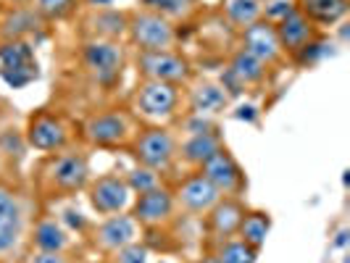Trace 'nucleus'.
<instances>
[{
	"label": "nucleus",
	"mask_w": 350,
	"mask_h": 263,
	"mask_svg": "<svg viewBox=\"0 0 350 263\" xmlns=\"http://www.w3.org/2000/svg\"><path fill=\"white\" fill-rule=\"evenodd\" d=\"M90 179H92L90 150L82 142H74L69 148L48 153L37 161L32 171V190L40 203H53L85 193Z\"/></svg>",
	"instance_id": "nucleus-1"
},
{
	"label": "nucleus",
	"mask_w": 350,
	"mask_h": 263,
	"mask_svg": "<svg viewBox=\"0 0 350 263\" xmlns=\"http://www.w3.org/2000/svg\"><path fill=\"white\" fill-rule=\"evenodd\" d=\"M37 200L18 182L0 179V263H21L29 253Z\"/></svg>",
	"instance_id": "nucleus-2"
},
{
	"label": "nucleus",
	"mask_w": 350,
	"mask_h": 263,
	"mask_svg": "<svg viewBox=\"0 0 350 263\" xmlns=\"http://www.w3.org/2000/svg\"><path fill=\"white\" fill-rule=\"evenodd\" d=\"M140 126L126 105H105L90 111L77 124V140L88 150H126Z\"/></svg>",
	"instance_id": "nucleus-3"
},
{
	"label": "nucleus",
	"mask_w": 350,
	"mask_h": 263,
	"mask_svg": "<svg viewBox=\"0 0 350 263\" xmlns=\"http://www.w3.org/2000/svg\"><path fill=\"white\" fill-rule=\"evenodd\" d=\"M126 108L140 124L174 126L185 113V87L156 79H137Z\"/></svg>",
	"instance_id": "nucleus-4"
},
{
	"label": "nucleus",
	"mask_w": 350,
	"mask_h": 263,
	"mask_svg": "<svg viewBox=\"0 0 350 263\" xmlns=\"http://www.w3.org/2000/svg\"><path fill=\"white\" fill-rule=\"evenodd\" d=\"M79 69L98 89H116L124 79V69L129 64V53L124 42L113 40H82L77 51Z\"/></svg>",
	"instance_id": "nucleus-5"
},
{
	"label": "nucleus",
	"mask_w": 350,
	"mask_h": 263,
	"mask_svg": "<svg viewBox=\"0 0 350 263\" xmlns=\"http://www.w3.org/2000/svg\"><path fill=\"white\" fill-rule=\"evenodd\" d=\"M176 129L174 126H153L142 124L135 132L132 142L126 145V153L137 166L153 169L158 174H172L176 169Z\"/></svg>",
	"instance_id": "nucleus-6"
},
{
	"label": "nucleus",
	"mask_w": 350,
	"mask_h": 263,
	"mask_svg": "<svg viewBox=\"0 0 350 263\" xmlns=\"http://www.w3.org/2000/svg\"><path fill=\"white\" fill-rule=\"evenodd\" d=\"M135 53H158V51H179V27L169 18L158 16L148 8L126 11V37Z\"/></svg>",
	"instance_id": "nucleus-7"
},
{
	"label": "nucleus",
	"mask_w": 350,
	"mask_h": 263,
	"mask_svg": "<svg viewBox=\"0 0 350 263\" xmlns=\"http://www.w3.org/2000/svg\"><path fill=\"white\" fill-rule=\"evenodd\" d=\"M21 135H24L27 148L42 153V156L58 153L74 142H79L77 140V124L71 122L69 116L51 111V108H40L35 113H29Z\"/></svg>",
	"instance_id": "nucleus-8"
},
{
	"label": "nucleus",
	"mask_w": 350,
	"mask_h": 263,
	"mask_svg": "<svg viewBox=\"0 0 350 263\" xmlns=\"http://www.w3.org/2000/svg\"><path fill=\"white\" fill-rule=\"evenodd\" d=\"M82 237L98 255L105 258V255L116 253L119 247H126L142 240V229L132 219V213L126 210V213H116V216H103L100 221H90L88 232Z\"/></svg>",
	"instance_id": "nucleus-9"
},
{
	"label": "nucleus",
	"mask_w": 350,
	"mask_h": 263,
	"mask_svg": "<svg viewBox=\"0 0 350 263\" xmlns=\"http://www.w3.org/2000/svg\"><path fill=\"white\" fill-rule=\"evenodd\" d=\"M137 79H156L185 87L195 77L190 58L182 51H158V53H135Z\"/></svg>",
	"instance_id": "nucleus-10"
},
{
	"label": "nucleus",
	"mask_w": 350,
	"mask_h": 263,
	"mask_svg": "<svg viewBox=\"0 0 350 263\" xmlns=\"http://www.w3.org/2000/svg\"><path fill=\"white\" fill-rule=\"evenodd\" d=\"M0 79L11 89H24L40 79V64L32 40L0 42Z\"/></svg>",
	"instance_id": "nucleus-11"
},
{
	"label": "nucleus",
	"mask_w": 350,
	"mask_h": 263,
	"mask_svg": "<svg viewBox=\"0 0 350 263\" xmlns=\"http://www.w3.org/2000/svg\"><path fill=\"white\" fill-rule=\"evenodd\" d=\"M129 213H132V219L140 224L142 232L166 229L179 219V210H176L174 195H172V187H169V184H161L156 190L135 195Z\"/></svg>",
	"instance_id": "nucleus-12"
},
{
	"label": "nucleus",
	"mask_w": 350,
	"mask_h": 263,
	"mask_svg": "<svg viewBox=\"0 0 350 263\" xmlns=\"http://www.w3.org/2000/svg\"><path fill=\"white\" fill-rule=\"evenodd\" d=\"M85 193H88L90 208L95 210L98 216L126 213V210L132 208V200H135V193L129 190L124 174H116V171L92 176Z\"/></svg>",
	"instance_id": "nucleus-13"
},
{
	"label": "nucleus",
	"mask_w": 350,
	"mask_h": 263,
	"mask_svg": "<svg viewBox=\"0 0 350 263\" xmlns=\"http://www.w3.org/2000/svg\"><path fill=\"white\" fill-rule=\"evenodd\" d=\"M172 195H174L179 216L185 213L190 219H203L216 206V200L221 197L200 171H187L182 179H176L172 184Z\"/></svg>",
	"instance_id": "nucleus-14"
},
{
	"label": "nucleus",
	"mask_w": 350,
	"mask_h": 263,
	"mask_svg": "<svg viewBox=\"0 0 350 263\" xmlns=\"http://www.w3.org/2000/svg\"><path fill=\"white\" fill-rule=\"evenodd\" d=\"M198 171L208 179L221 197H243V195L247 193L245 169L240 166L237 158L229 153L227 145H224L213 158H208Z\"/></svg>",
	"instance_id": "nucleus-15"
},
{
	"label": "nucleus",
	"mask_w": 350,
	"mask_h": 263,
	"mask_svg": "<svg viewBox=\"0 0 350 263\" xmlns=\"http://www.w3.org/2000/svg\"><path fill=\"white\" fill-rule=\"evenodd\" d=\"M274 29H277V40H280L284 58L295 61V64L314 48L316 42H321V29L314 27L306 16H300L295 8L287 16H282L280 21H274Z\"/></svg>",
	"instance_id": "nucleus-16"
},
{
	"label": "nucleus",
	"mask_w": 350,
	"mask_h": 263,
	"mask_svg": "<svg viewBox=\"0 0 350 263\" xmlns=\"http://www.w3.org/2000/svg\"><path fill=\"white\" fill-rule=\"evenodd\" d=\"M269 77L271 69L263 66L258 58H253L250 53H245L243 48H234L227 61V69H224V79L219 82L221 87L229 92V98L234 100V95L240 89H261L269 85Z\"/></svg>",
	"instance_id": "nucleus-17"
},
{
	"label": "nucleus",
	"mask_w": 350,
	"mask_h": 263,
	"mask_svg": "<svg viewBox=\"0 0 350 263\" xmlns=\"http://www.w3.org/2000/svg\"><path fill=\"white\" fill-rule=\"evenodd\" d=\"M237 48L250 53L253 58H258L263 66H269L271 71L280 69L282 64H287V58L280 48V40H277V29L269 18H258L256 24L237 32Z\"/></svg>",
	"instance_id": "nucleus-18"
},
{
	"label": "nucleus",
	"mask_w": 350,
	"mask_h": 263,
	"mask_svg": "<svg viewBox=\"0 0 350 263\" xmlns=\"http://www.w3.org/2000/svg\"><path fill=\"white\" fill-rule=\"evenodd\" d=\"M229 108H232V98H229V92L219 82L203 79V77H193L185 85V113L208 116L211 119V116L227 113Z\"/></svg>",
	"instance_id": "nucleus-19"
},
{
	"label": "nucleus",
	"mask_w": 350,
	"mask_h": 263,
	"mask_svg": "<svg viewBox=\"0 0 350 263\" xmlns=\"http://www.w3.org/2000/svg\"><path fill=\"white\" fill-rule=\"evenodd\" d=\"M247 210L243 197H219L216 206L203 216V232H206V247L216 245L237 234V227Z\"/></svg>",
	"instance_id": "nucleus-20"
},
{
	"label": "nucleus",
	"mask_w": 350,
	"mask_h": 263,
	"mask_svg": "<svg viewBox=\"0 0 350 263\" xmlns=\"http://www.w3.org/2000/svg\"><path fill=\"white\" fill-rule=\"evenodd\" d=\"M29 250H53V253H74V234L64 227L58 216L48 210L37 213L29 229Z\"/></svg>",
	"instance_id": "nucleus-21"
},
{
	"label": "nucleus",
	"mask_w": 350,
	"mask_h": 263,
	"mask_svg": "<svg viewBox=\"0 0 350 263\" xmlns=\"http://www.w3.org/2000/svg\"><path fill=\"white\" fill-rule=\"evenodd\" d=\"M221 148H224L221 129H211V132H200V135H185L176 142V166H185L187 171H198Z\"/></svg>",
	"instance_id": "nucleus-22"
},
{
	"label": "nucleus",
	"mask_w": 350,
	"mask_h": 263,
	"mask_svg": "<svg viewBox=\"0 0 350 263\" xmlns=\"http://www.w3.org/2000/svg\"><path fill=\"white\" fill-rule=\"evenodd\" d=\"M126 37V11L113 5L108 8H88L82 16V40H113L124 42Z\"/></svg>",
	"instance_id": "nucleus-23"
},
{
	"label": "nucleus",
	"mask_w": 350,
	"mask_h": 263,
	"mask_svg": "<svg viewBox=\"0 0 350 263\" xmlns=\"http://www.w3.org/2000/svg\"><path fill=\"white\" fill-rule=\"evenodd\" d=\"M48 21L40 18L32 5H21V8H3L0 18V42L8 40H32L37 35H45Z\"/></svg>",
	"instance_id": "nucleus-24"
},
{
	"label": "nucleus",
	"mask_w": 350,
	"mask_h": 263,
	"mask_svg": "<svg viewBox=\"0 0 350 263\" xmlns=\"http://www.w3.org/2000/svg\"><path fill=\"white\" fill-rule=\"evenodd\" d=\"M293 8L300 16L308 18L314 27L327 29V27H337L348 16L350 0H293Z\"/></svg>",
	"instance_id": "nucleus-25"
},
{
	"label": "nucleus",
	"mask_w": 350,
	"mask_h": 263,
	"mask_svg": "<svg viewBox=\"0 0 350 263\" xmlns=\"http://www.w3.org/2000/svg\"><path fill=\"white\" fill-rule=\"evenodd\" d=\"M221 18L234 32H243L245 27L263 18V3L258 0H221Z\"/></svg>",
	"instance_id": "nucleus-26"
},
{
	"label": "nucleus",
	"mask_w": 350,
	"mask_h": 263,
	"mask_svg": "<svg viewBox=\"0 0 350 263\" xmlns=\"http://www.w3.org/2000/svg\"><path fill=\"white\" fill-rule=\"evenodd\" d=\"M269 229H271V216H269L266 210L247 208L245 216H243V221H240V227H237V234H234V237H240V240L247 243L250 247L261 250L263 243H266V237H269Z\"/></svg>",
	"instance_id": "nucleus-27"
},
{
	"label": "nucleus",
	"mask_w": 350,
	"mask_h": 263,
	"mask_svg": "<svg viewBox=\"0 0 350 263\" xmlns=\"http://www.w3.org/2000/svg\"><path fill=\"white\" fill-rule=\"evenodd\" d=\"M200 3L203 0H140V8H148V11L169 18V21H174L176 27H179V24L190 21L198 14Z\"/></svg>",
	"instance_id": "nucleus-28"
},
{
	"label": "nucleus",
	"mask_w": 350,
	"mask_h": 263,
	"mask_svg": "<svg viewBox=\"0 0 350 263\" xmlns=\"http://www.w3.org/2000/svg\"><path fill=\"white\" fill-rule=\"evenodd\" d=\"M208 250L216 255L219 263H256V258H258V250L250 247L247 243H243L240 237L221 240L216 245H208Z\"/></svg>",
	"instance_id": "nucleus-29"
},
{
	"label": "nucleus",
	"mask_w": 350,
	"mask_h": 263,
	"mask_svg": "<svg viewBox=\"0 0 350 263\" xmlns=\"http://www.w3.org/2000/svg\"><path fill=\"white\" fill-rule=\"evenodd\" d=\"M82 3L85 0H32L29 5L40 14V18L53 24V21H66V18L77 16Z\"/></svg>",
	"instance_id": "nucleus-30"
},
{
	"label": "nucleus",
	"mask_w": 350,
	"mask_h": 263,
	"mask_svg": "<svg viewBox=\"0 0 350 263\" xmlns=\"http://www.w3.org/2000/svg\"><path fill=\"white\" fill-rule=\"evenodd\" d=\"M124 179H126L129 190L135 195L148 193V190H156L161 184H166L163 174H158L153 169H145V166H137V163H135V169H129V171L124 174Z\"/></svg>",
	"instance_id": "nucleus-31"
},
{
	"label": "nucleus",
	"mask_w": 350,
	"mask_h": 263,
	"mask_svg": "<svg viewBox=\"0 0 350 263\" xmlns=\"http://www.w3.org/2000/svg\"><path fill=\"white\" fill-rule=\"evenodd\" d=\"M103 263H150V247L145 245L142 240H137L132 245L119 247L116 253L105 255Z\"/></svg>",
	"instance_id": "nucleus-32"
},
{
	"label": "nucleus",
	"mask_w": 350,
	"mask_h": 263,
	"mask_svg": "<svg viewBox=\"0 0 350 263\" xmlns=\"http://www.w3.org/2000/svg\"><path fill=\"white\" fill-rule=\"evenodd\" d=\"M74 253H53V250H29L24 263H74Z\"/></svg>",
	"instance_id": "nucleus-33"
},
{
	"label": "nucleus",
	"mask_w": 350,
	"mask_h": 263,
	"mask_svg": "<svg viewBox=\"0 0 350 263\" xmlns=\"http://www.w3.org/2000/svg\"><path fill=\"white\" fill-rule=\"evenodd\" d=\"M11 171H16V163L11 161V158L5 156L3 150H0V179H8V182H14L11 179Z\"/></svg>",
	"instance_id": "nucleus-34"
},
{
	"label": "nucleus",
	"mask_w": 350,
	"mask_h": 263,
	"mask_svg": "<svg viewBox=\"0 0 350 263\" xmlns=\"http://www.w3.org/2000/svg\"><path fill=\"white\" fill-rule=\"evenodd\" d=\"M32 0H0V8H21V5H29Z\"/></svg>",
	"instance_id": "nucleus-35"
},
{
	"label": "nucleus",
	"mask_w": 350,
	"mask_h": 263,
	"mask_svg": "<svg viewBox=\"0 0 350 263\" xmlns=\"http://www.w3.org/2000/svg\"><path fill=\"white\" fill-rule=\"evenodd\" d=\"M85 3H88L90 8H108L113 0H85Z\"/></svg>",
	"instance_id": "nucleus-36"
},
{
	"label": "nucleus",
	"mask_w": 350,
	"mask_h": 263,
	"mask_svg": "<svg viewBox=\"0 0 350 263\" xmlns=\"http://www.w3.org/2000/svg\"><path fill=\"white\" fill-rule=\"evenodd\" d=\"M198 263H219V261H216V255H213V253L208 250V253H206V255H203V258H200Z\"/></svg>",
	"instance_id": "nucleus-37"
},
{
	"label": "nucleus",
	"mask_w": 350,
	"mask_h": 263,
	"mask_svg": "<svg viewBox=\"0 0 350 263\" xmlns=\"http://www.w3.org/2000/svg\"><path fill=\"white\" fill-rule=\"evenodd\" d=\"M74 263H90V261H79V258H77V261H74Z\"/></svg>",
	"instance_id": "nucleus-38"
},
{
	"label": "nucleus",
	"mask_w": 350,
	"mask_h": 263,
	"mask_svg": "<svg viewBox=\"0 0 350 263\" xmlns=\"http://www.w3.org/2000/svg\"><path fill=\"white\" fill-rule=\"evenodd\" d=\"M258 3H263V5H266V3H269V0H258Z\"/></svg>",
	"instance_id": "nucleus-39"
},
{
	"label": "nucleus",
	"mask_w": 350,
	"mask_h": 263,
	"mask_svg": "<svg viewBox=\"0 0 350 263\" xmlns=\"http://www.w3.org/2000/svg\"><path fill=\"white\" fill-rule=\"evenodd\" d=\"M0 18H3V8H0Z\"/></svg>",
	"instance_id": "nucleus-40"
},
{
	"label": "nucleus",
	"mask_w": 350,
	"mask_h": 263,
	"mask_svg": "<svg viewBox=\"0 0 350 263\" xmlns=\"http://www.w3.org/2000/svg\"><path fill=\"white\" fill-rule=\"evenodd\" d=\"M21 263H24V261H21Z\"/></svg>",
	"instance_id": "nucleus-41"
}]
</instances>
